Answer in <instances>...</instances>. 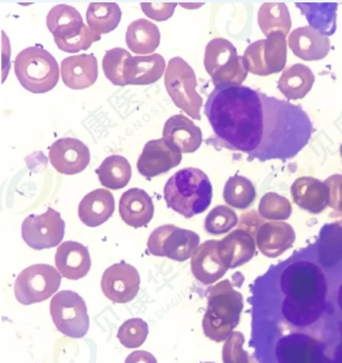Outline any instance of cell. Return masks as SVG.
Masks as SVG:
<instances>
[{
	"instance_id": "cell-1",
	"label": "cell",
	"mask_w": 342,
	"mask_h": 363,
	"mask_svg": "<svg viewBox=\"0 0 342 363\" xmlns=\"http://www.w3.org/2000/svg\"><path fill=\"white\" fill-rule=\"evenodd\" d=\"M205 116L214 133L210 144L246 153L250 160H290L312 136V122L301 106L244 85L212 90Z\"/></svg>"
},
{
	"instance_id": "cell-2",
	"label": "cell",
	"mask_w": 342,
	"mask_h": 363,
	"mask_svg": "<svg viewBox=\"0 0 342 363\" xmlns=\"http://www.w3.org/2000/svg\"><path fill=\"white\" fill-rule=\"evenodd\" d=\"M279 286L287 299L283 313L295 325H309L317 320L326 293V274L318 262L296 255L279 267Z\"/></svg>"
},
{
	"instance_id": "cell-3",
	"label": "cell",
	"mask_w": 342,
	"mask_h": 363,
	"mask_svg": "<svg viewBox=\"0 0 342 363\" xmlns=\"http://www.w3.org/2000/svg\"><path fill=\"white\" fill-rule=\"evenodd\" d=\"M164 199L170 209L190 219L204 213L212 204V182L203 170H178L165 184Z\"/></svg>"
},
{
	"instance_id": "cell-4",
	"label": "cell",
	"mask_w": 342,
	"mask_h": 363,
	"mask_svg": "<svg viewBox=\"0 0 342 363\" xmlns=\"http://www.w3.org/2000/svg\"><path fill=\"white\" fill-rule=\"evenodd\" d=\"M244 299L228 279L207 291V306L203 317V332L212 342H226L241 321Z\"/></svg>"
},
{
	"instance_id": "cell-5",
	"label": "cell",
	"mask_w": 342,
	"mask_h": 363,
	"mask_svg": "<svg viewBox=\"0 0 342 363\" xmlns=\"http://www.w3.org/2000/svg\"><path fill=\"white\" fill-rule=\"evenodd\" d=\"M15 74L20 84L33 94H44L59 83V68L55 57L42 47L27 48L13 62Z\"/></svg>"
},
{
	"instance_id": "cell-6",
	"label": "cell",
	"mask_w": 342,
	"mask_h": 363,
	"mask_svg": "<svg viewBox=\"0 0 342 363\" xmlns=\"http://www.w3.org/2000/svg\"><path fill=\"white\" fill-rule=\"evenodd\" d=\"M204 67L215 88L241 85L249 73L244 57L238 55L236 47L224 38L209 42L204 54Z\"/></svg>"
},
{
	"instance_id": "cell-7",
	"label": "cell",
	"mask_w": 342,
	"mask_h": 363,
	"mask_svg": "<svg viewBox=\"0 0 342 363\" xmlns=\"http://www.w3.org/2000/svg\"><path fill=\"white\" fill-rule=\"evenodd\" d=\"M164 82L173 104L190 118L199 121L203 99L197 91V77L190 65L181 57H173L165 71Z\"/></svg>"
},
{
	"instance_id": "cell-8",
	"label": "cell",
	"mask_w": 342,
	"mask_h": 363,
	"mask_svg": "<svg viewBox=\"0 0 342 363\" xmlns=\"http://www.w3.org/2000/svg\"><path fill=\"white\" fill-rule=\"evenodd\" d=\"M61 274L47 264L25 267L17 276L13 291L17 301L22 305L42 303L56 294L61 286Z\"/></svg>"
},
{
	"instance_id": "cell-9",
	"label": "cell",
	"mask_w": 342,
	"mask_h": 363,
	"mask_svg": "<svg viewBox=\"0 0 342 363\" xmlns=\"http://www.w3.org/2000/svg\"><path fill=\"white\" fill-rule=\"evenodd\" d=\"M50 315L56 328L71 338H83L89 330V315L84 299L73 291H61L52 296Z\"/></svg>"
},
{
	"instance_id": "cell-10",
	"label": "cell",
	"mask_w": 342,
	"mask_h": 363,
	"mask_svg": "<svg viewBox=\"0 0 342 363\" xmlns=\"http://www.w3.org/2000/svg\"><path fill=\"white\" fill-rule=\"evenodd\" d=\"M200 245L198 233L180 228L175 225H163L156 228L148 238L147 248L154 257L186 262L193 257Z\"/></svg>"
},
{
	"instance_id": "cell-11",
	"label": "cell",
	"mask_w": 342,
	"mask_h": 363,
	"mask_svg": "<svg viewBox=\"0 0 342 363\" xmlns=\"http://www.w3.org/2000/svg\"><path fill=\"white\" fill-rule=\"evenodd\" d=\"M287 35L272 33L266 39L250 44L243 57L250 73L270 76L283 71L287 65Z\"/></svg>"
},
{
	"instance_id": "cell-12",
	"label": "cell",
	"mask_w": 342,
	"mask_h": 363,
	"mask_svg": "<svg viewBox=\"0 0 342 363\" xmlns=\"http://www.w3.org/2000/svg\"><path fill=\"white\" fill-rule=\"evenodd\" d=\"M64 220L52 208L42 216H28L23 220L21 235L25 245L35 250L59 247L64 237Z\"/></svg>"
},
{
	"instance_id": "cell-13",
	"label": "cell",
	"mask_w": 342,
	"mask_h": 363,
	"mask_svg": "<svg viewBox=\"0 0 342 363\" xmlns=\"http://www.w3.org/2000/svg\"><path fill=\"white\" fill-rule=\"evenodd\" d=\"M139 271L130 264L120 262L108 267L101 279V289L107 299L114 304H127L134 300L139 291Z\"/></svg>"
},
{
	"instance_id": "cell-14",
	"label": "cell",
	"mask_w": 342,
	"mask_h": 363,
	"mask_svg": "<svg viewBox=\"0 0 342 363\" xmlns=\"http://www.w3.org/2000/svg\"><path fill=\"white\" fill-rule=\"evenodd\" d=\"M190 260V270L197 281L210 286L220 281L229 270L221 241L209 240L199 245Z\"/></svg>"
},
{
	"instance_id": "cell-15",
	"label": "cell",
	"mask_w": 342,
	"mask_h": 363,
	"mask_svg": "<svg viewBox=\"0 0 342 363\" xmlns=\"http://www.w3.org/2000/svg\"><path fill=\"white\" fill-rule=\"evenodd\" d=\"M182 153L166 140H151L144 145L137 161V170L144 178L152 179L178 167Z\"/></svg>"
},
{
	"instance_id": "cell-16",
	"label": "cell",
	"mask_w": 342,
	"mask_h": 363,
	"mask_svg": "<svg viewBox=\"0 0 342 363\" xmlns=\"http://www.w3.org/2000/svg\"><path fill=\"white\" fill-rule=\"evenodd\" d=\"M90 150L81 140L64 138L51 145L49 160L59 173L76 175L86 169L90 163Z\"/></svg>"
},
{
	"instance_id": "cell-17",
	"label": "cell",
	"mask_w": 342,
	"mask_h": 363,
	"mask_svg": "<svg viewBox=\"0 0 342 363\" xmlns=\"http://www.w3.org/2000/svg\"><path fill=\"white\" fill-rule=\"evenodd\" d=\"M296 240L292 225L284 221L265 223L256 230V247L265 257L277 258L292 248Z\"/></svg>"
},
{
	"instance_id": "cell-18",
	"label": "cell",
	"mask_w": 342,
	"mask_h": 363,
	"mask_svg": "<svg viewBox=\"0 0 342 363\" xmlns=\"http://www.w3.org/2000/svg\"><path fill=\"white\" fill-rule=\"evenodd\" d=\"M55 264L62 277L78 281L91 269L89 250L78 242H62L56 250Z\"/></svg>"
},
{
	"instance_id": "cell-19",
	"label": "cell",
	"mask_w": 342,
	"mask_h": 363,
	"mask_svg": "<svg viewBox=\"0 0 342 363\" xmlns=\"http://www.w3.org/2000/svg\"><path fill=\"white\" fill-rule=\"evenodd\" d=\"M98 77V60L93 54L69 56L61 62V78L69 89H86L95 84Z\"/></svg>"
},
{
	"instance_id": "cell-20",
	"label": "cell",
	"mask_w": 342,
	"mask_h": 363,
	"mask_svg": "<svg viewBox=\"0 0 342 363\" xmlns=\"http://www.w3.org/2000/svg\"><path fill=\"white\" fill-rule=\"evenodd\" d=\"M289 48L294 55L304 61H319L329 54V39L311 26L299 27L289 34Z\"/></svg>"
},
{
	"instance_id": "cell-21",
	"label": "cell",
	"mask_w": 342,
	"mask_h": 363,
	"mask_svg": "<svg viewBox=\"0 0 342 363\" xmlns=\"http://www.w3.org/2000/svg\"><path fill=\"white\" fill-rule=\"evenodd\" d=\"M163 139L181 153H193L200 147L203 135L200 128L186 116L175 114L165 122Z\"/></svg>"
},
{
	"instance_id": "cell-22",
	"label": "cell",
	"mask_w": 342,
	"mask_h": 363,
	"mask_svg": "<svg viewBox=\"0 0 342 363\" xmlns=\"http://www.w3.org/2000/svg\"><path fill=\"white\" fill-rule=\"evenodd\" d=\"M296 206L311 214H319L329 207L330 194L326 182L304 177L296 179L290 189Z\"/></svg>"
},
{
	"instance_id": "cell-23",
	"label": "cell",
	"mask_w": 342,
	"mask_h": 363,
	"mask_svg": "<svg viewBox=\"0 0 342 363\" xmlns=\"http://www.w3.org/2000/svg\"><path fill=\"white\" fill-rule=\"evenodd\" d=\"M119 214L122 221L131 228L147 226L154 216L151 196L141 189L125 191L119 201Z\"/></svg>"
},
{
	"instance_id": "cell-24",
	"label": "cell",
	"mask_w": 342,
	"mask_h": 363,
	"mask_svg": "<svg viewBox=\"0 0 342 363\" xmlns=\"http://www.w3.org/2000/svg\"><path fill=\"white\" fill-rule=\"evenodd\" d=\"M166 71V62L159 54L131 56L124 65V79L127 84L149 85L161 79Z\"/></svg>"
},
{
	"instance_id": "cell-25",
	"label": "cell",
	"mask_w": 342,
	"mask_h": 363,
	"mask_svg": "<svg viewBox=\"0 0 342 363\" xmlns=\"http://www.w3.org/2000/svg\"><path fill=\"white\" fill-rule=\"evenodd\" d=\"M114 213V197L107 189H98L86 194L78 207V216L83 224L98 228L105 224Z\"/></svg>"
},
{
	"instance_id": "cell-26",
	"label": "cell",
	"mask_w": 342,
	"mask_h": 363,
	"mask_svg": "<svg viewBox=\"0 0 342 363\" xmlns=\"http://www.w3.org/2000/svg\"><path fill=\"white\" fill-rule=\"evenodd\" d=\"M47 28L56 42H64L81 34L88 27L81 13L71 5L59 4L51 9L47 17Z\"/></svg>"
},
{
	"instance_id": "cell-27",
	"label": "cell",
	"mask_w": 342,
	"mask_h": 363,
	"mask_svg": "<svg viewBox=\"0 0 342 363\" xmlns=\"http://www.w3.org/2000/svg\"><path fill=\"white\" fill-rule=\"evenodd\" d=\"M316 257L321 267L336 269L342 264V223L321 228L316 245Z\"/></svg>"
},
{
	"instance_id": "cell-28",
	"label": "cell",
	"mask_w": 342,
	"mask_h": 363,
	"mask_svg": "<svg viewBox=\"0 0 342 363\" xmlns=\"http://www.w3.org/2000/svg\"><path fill=\"white\" fill-rule=\"evenodd\" d=\"M229 269H236L249 262L256 254V241L244 228H236L221 240Z\"/></svg>"
},
{
	"instance_id": "cell-29",
	"label": "cell",
	"mask_w": 342,
	"mask_h": 363,
	"mask_svg": "<svg viewBox=\"0 0 342 363\" xmlns=\"http://www.w3.org/2000/svg\"><path fill=\"white\" fill-rule=\"evenodd\" d=\"M127 45L137 56L152 55L161 44V32L153 22L139 18L127 27Z\"/></svg>"
},
{
	"instance_id": "cell-30",
	"label": "cell",
	"mask_w": 342,
	"mask_h": 363,
	"mask_svg": "<svg viewBox=\"0 0 342 363\" xmlns=\"http://www.w3.org/2000/svg\"><path fill=\"white\" fill-rule=\"evenodd\" d=\"M316 345L304 335H287L277 344L275 356L279 363H318Z\"/></svg>"
},
{
	"instance_id": "cell-31",
	"label": "cell",
	"mask_w": 342,
	"mask_h": 363,
	"mask_svg": "<svg viewBox=\"0 0 342 363\" xmlns=\"http://www.w3.org/2000/svg\"><path fill=\"white\" fill-rule=\"evenodd\" d=\"M314 83V74L311 68L302 64L292 65L279 78L278 89L289 100L304 99Z\"/></svg>"
},
{
	"instance_id": "cell-32",
	"label": "cell",
	"mask_w": 342,
	"mask_h": 363,
	"mask_svg": "<svg viewBox=\"0 0 342 363\" xmlns=\"http://www.w3.org/2000/svg\"><path fill=\"white\" fill-rule=\"evenodd\" d=\"M98 180L107 190L124 189L131 179V165L125 157L112 155L96 170Z\"/></svg>"
},
{
	"instance_id": "cell-33",
	"label": "cell",
	"mask_w": 342,
	"mask_h": 363,
	"mask_svg": "<svg viewBox=\"0 0 342 363\" xmlns=\"http://www.w3.org/2000/svg\"><path fill=\"white\" fill-rule=\"evenodd\" d=\"M258 22L260 30L266 37L272 33H283L287 35L292 28L289 9L284 3L262 4L258 10Z\"/></svg>"
},
{
	"instance_id": "cell-34",
	"label": "cell",
	"mask_w": 342,
	"mask_h": 363,
	"mask_svg": "<svg viewBox=\"0 0 342 363\" xmlns=\"http://www.w3.org/2000/svg\"><path fill=\"white\" fill-rule=\"evenodd\" d=\"M122 10L117 3H91L86 11V21L90 28L98 33H110L118 27Z\"/></svg>"
},
{
	"instance_id": "cell-35",
	"label": "cell",
	"mask_w": 342,
	"mask_h": 363,
	"mask_svg": "<svg viewBox=\"0 0 342 363\" xmlns=\"http://www.w3.org/2000/svg\"><path fill=\"white\" fill-rule=\"evenodd\" d=\"M256 199V190L249 179L234 175L228 179L224 189V202L236 209H246Z\"/></svg>"
},
{
	"instance_id": "cell-36",
	"label": "cell",
	"mask_w": 342,
	"mask_h": 363,
	"mask_svg": "<svg viewBox=\"0 0 342 363\" xmlns=\"http://www.w3.org/2000/svg\"><path fill=\"white\" fill-rule=\"evenodd\" d=\"M302 15L307 17L309 25L324 35L334 34L336 30L338 4H296Z\"/></svg>"
},
{
	"instance_id": "cell-37",
	"label": "cell",
	"mask_w": 342,
	"mask_h": 363,
	"mask_svg": "<svg viewBox=\"0 0 342 363\" xmlns=\"http://www.w3.org/2000/svg\"><path fill=\"white\" fill-rule=\"evenodd\" d=\"M292 211L290 202L275 192L263 194L258 204V214L270 221H285L292 216Z\"/></svg>"
},
{
	"instance_id": "cell-38",
	"label": "cell",
	"mask_w": 342,
	"mask_h": 363,
	"mask_svg": "<svg viewBox=\"0 0 342 363\" xmlns=\"http://www.w3.org/2000/svg\"><path fill=\"white\" fill-rule=\"evenodd\" d=\"M131 57L130 52L122 49L114 48L107 51L102 60V68L107 79L114 85L125 86L127 82L124 79V65Z\"/></svg>"
},
{
	"instance_id": "cell-39",
	"label": "cell",
	"mask_w": 342,
	"mask_h": 363,
	"mask_svg": "<svg viewBox=\"0 0 342 363\" xmlns=\"http://www.w3.org/2000/svg\"><path fill=\"white\" fill-rule=\"evenodd\" d=\"M238 224L236 211L226 206L214 208L204 221V228L210 235H224Z\"/></svg>"
},
{
	"instance_id": "cell-40",
	"label": "cell",
	"mask_w": 342,
	"mask_h": 363,
	"mask_svg": "<svg viewBox=\"0 0 342 363\" xmlns=\"http://www.w3.org/2000/svg\"><path fill=\"white\" fill-rule=\"evenodd\" d=\"M148 337V325L142 318H130L124 322L118 330V339L122 347L137 349Z\"/></svg>"
},
{
	"instance_id": "cell-41",
	"label": "cell",
	"mask_w": 342,
	"mask_h": 363,
	"mask_svg": "<svg viewBox=\"0 0 342 363\" xmlns=\"http://www.w3.org/2000/svg\"><path fill=\"white\" fill-rule=\"evenodd\" d=\"M245 338L241 332H233L222 347L224 363H250L249 354L243 349Z\"/></svg>"
},
{
	"instance_id": "cell-42",
	"label": "cell",
	"mask_w": 342,
	"mask_h": 363,
	"mask_svg": "<svg viewBox=\"0 0 342 363\" xmlns=\"http://www.w3.org/2000/svg\"><path fill=\"white\" fill-rule=\"evenodd\" d=\"M100 39L101 35L95 33L90 27H86L81 34L64 42H56V45L64 52H78L81 50H88L93 43L98 42Z\"/></svg>"
},
{
	"instance_id": "cell-43",
	"label": "cell",
	"mask_w": 342,
	"mask_h": 363,
	"mask_svg": "<svg viewBox=\"0 0 342 363\" xmlns=\"http://www.w3.org/2000/svg\"><path fill=\"white\" fill-rule=\"evenodd\" d=\"M176 6L178 4L175 3H142L141 4L144 15L154 21H166L168 18L173 16Z\"/></svg>"
},
{
	"instance_id": "cell-44",
	"label": "cell",
	"mask_w": 342,
	"mask_h": 363,
	"mask_svg": "<svg viewBox=\"0 0 342 363\" xmlns=\"http://www.w3.org/2000/svg\"><path fill=\"white\" fill-rule=\"evenodd\" d=\"M326 185L329 189V207L342 213V175L335 174L326 179Z\"/></svg>"
},
{
	"instance_id": "cell-45",
	"label": "cell",
	"mask_w": 342,
	"mask_h": 363,
	"mask_svg": "<svg viewBox=\"0 0 342 363\" xmlns=\"http://www.w3.org/2000/svg\"><path fill=\"white\" fill-rule=\"evenodd\" d=\"M125 363H158V361L151 352L139 350L131 352L125 359Z\"/></svg>"
},
{
	"instance_id": "cell-46",
	"label": "cell",
	"mask_w": 342,
	"mask_h": 363,
	"mask_svg": "<svg viewBox=\"0 0 342 363\" xmlns=\"http://www.w3.org/2000/svg\"><path fill=\"white\" fill-rule=\"evenodd\" d=\"M340 155H341V157H342V144H341V147H340Z\"/></svg>"
},
{
	"instance_id": "cell-47",
	"label": "cell",
	"mask_w": 342,
	"mask_h": 363,
	"mask_svg": "<svg viewBox=\"0 0 342 363\" xmlns=\"http://www.w3.org/2000/svg\"><path fill=\"white\" fill-rule=\"evenodd\" d=\"M204 363H214V362H204Z\"/></svg>"
}]
</instances>
